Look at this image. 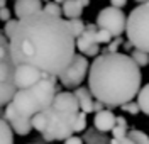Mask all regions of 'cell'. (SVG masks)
<instances>
[{
  "instance_id": "4fadbf2b",
  "label": "cell",
  "mask_w": 149,
  "mask_h": 144,
  "mask_svg": "<svg viewBox=\"0 0 149 144\" xmlns=\"http://www.w3.org/2000/svg\"><path fill=\"white\" fill-rule=\"evenodd\" d=\"M115 125H117V115L112 110H109V109H105L102 112H97L95 117H93V127L102 131V132L113 131Z\"/></svg>"
},
{
  "instance_id": "9c48e42d",
  "label": "cell",
  "mask_w": 149,
  "mask_h": 144,
  "mask_svg": "<svg viewBox=\"0 0 149 144\" xmlns=\"http://www.w3.org/2000/svg\"><path fill=\"white\" fill-rule=\"evenodd\" d=\"M2 119H5V120L9 122L10 127H12V131L17 136H27L29 132L34 129V127H32V119L19 114L12 104H9V105L5 107V110H3V114H2Z\"/></svg>"
},
{
  "instance_id": "7a4b0ae2",
  "label": "cell",
  "mask_w": 149,
  "mask_h": 144,
  "mask_svg": "<svg viewBox=\"0 0 149 144\" xmlns=\"http://www.w3.org/2000/svg\"><path fill=\"white\" fill-rule=\"evenodd\" d=\"M139 68L132 56L124 53L100 54L90 65L88 88L105 107H122L139 95L142 81Z\"/></svg>"
},
{
  "instance_id": "44dd1931",
  "label": "cell",
  "mask_w": 149,
  "mask_h": 144,
  "mask_svg": "<svg viewBox=\"0 0 149 144\" xmlns=\"http://www.w3.org/2000/svg\"><path fill=\"white\" fill-rule=\"evenodd\" d=\"M130 56H132V59H134L139 66H148L149 65V53H146V51L134 49V51L130 53Z\"/></svg>"
},
{
  "instance_id": "1f68e13d",
  "label": "cell",
  "mask_w": 149,
  "mask_h": 144,
  "mask_svg": "<svg viewBox=\"0 0 149 144\" xmlns=\"http://www.w3.org/2000/svg\"><path fill=\"white\" fill-rule=\"evenodd\" d=\"M124 48H125V51H130V53H132V51H134V46H132V42H129V41H127V42H124Z\"/></svg>"
},
{
  "instance_id": "e575fe53",
  "label": "cell",
  "mask_w": 149,
  "mask_h": 144,
  "mask_svg": "<svg viewBox=\"0 0 149 144\" xmlns=\"http://www.w3.org/2000/svg\"><path fill=\"white\" fill-rule=\"evenodd\" d=\"M42 2H46V3H49V2H53V0H42Z\"/></svg>"
},
{
  "instance_id": "cb8c5ba5",
  "label": "cell",
  "mask_w": 149,
  "mask_h": 144,
  "mask_svg": "<svg viewBox=\"0 0 149 144\" xmlns=\"http://www.w3.org/2000/svg\"><path fill=\"white\" fill-rule=\"evenodd\" d=\"M44 12L47 14H51V15H56V17H61V14H63V5H59V3H56V2H49L44 5Z\"/></svg>"
},
{
  "instance_id": "4316f807",
  "label": "cell",
  "mask_w": 149,
  "mask_h": 144,
  "mask_svg": "<svg viewBox=\"0 0 149 144\" xmlns=\"http://www.w3.org/2000/svg\"><path fill=\"white\" fill-rule=\"evenodd\" d=\"M120 109L125 112V114H129V115H137L141 112V107H139V104H137V102H129V104L122 105Z\"/></svg>"
},
{
  "instance_id": "4dcf8cb0",
  "label": "cell",
  "mask_w": 149,
  "mask_h": 144,
  "mask_svg": "<svg viewBox=\"0 0 149 144\" xmlns=\"http://www.w3.org/2000/svg\"><path fill=\"white\" fill-rule=\"evenodd\" d=\"M125 3H127V0H110V5L112 7H117V9H122Z\"/></svg>"
},
{
  "instance_id": "ac0fdd59",
  "label": "cell",
  "mask_w": 149,
  "mask_h": 144,
  "mask_svg": "<svg viewBox=\"0 0 149 144\" xmlns=\"http://www.w3.org/2000/svg\"><path fill=\"white\" fill-rule=\"evenodd\" d=\"M0 144H14V131L5 119L0 120Z\"/></svg>"
},
{
  "instance_id": "e0dca14e",
  "label": "cell",
  "mask_w": 149,
  "mask_h": 144,
  "mask_svg": "<svg viewBox=\"0 0 149 144\" xmlns=\"http://www.w3.org/2000/svg\"><path fill=\"white\" fill-rule=\"evenodd\" d=\"M129 124H127V120H125V117H122L119 115L117 117V125H115V129L112 131V139H117V141H124L127 136H129Z\"/></svg>"
},
{
  "instance_id": "836d02e7",
  "label": "cell",
  "mask_w": 149,
  "mask_h": 144,
  "mask_svg": "<svg viewBox=\"0 0 149 144\" xmlns=\"http://www.w3.org/2000/svg\"><path fill=\"white\" fill-rule=\"evenodd\" d=\"M54 2H56V3H59V5H63V3H65L66 0H54Z\"/></svg>"
},
{
  "instance_id": "d6a6232c",
  "label": "cell",
  "mask_w": 149,
  "mask_h": 144,
  "mask_svg": "<svg viewBox=\"0 0 149 144\" xmlns=\"http://www.w3.org/2000/svg\"><path fill=\"white\" fill-rule=\"evenodd\" d=\"M136 2H139V5H142V3H149V0H136Z\"/></svg>"
},
{
  "instance_id": "83f0119b",
  "label": "cell",
  "mask_w": 149,
  "mask_h": 144,
  "mask_svg": "<svg viewBox=\"0 0 149 144\" xmlns=\"http://www.w3.org/2000/svg\"><path fill=\"white\" fill-rule=\"evenodd\" d=\"M0 20L2 22H9L10 20V10L7 7H2L0 9Z\"/></svg>"
},
{
  "instance_id": "5bb4252c",
  "label": "cell",
  "mask_w": 149,
  "mask_h": 144,
  "mask_svg": "<svg viewBox=\"0 0 149 144\" xmlns=\"http://www.w3.org/2000/svg\"><path fill=\"white\" fill-rule=\"evenodd\" d=\"M90 5V0H66L63 3V15L68 19H80L85 7Z\"/></svg>"
},
{
  "instance_id": "9a60e30c",
  "label": "cell",
  "mask_w": 149,
  "mask_h": 144,
  "mask_svg": "<svg viewBox=\"0 0 149 144\" xmlns=\"http://www.w3.org/2000/svg\"><path fill=\"white\" fill-rule=\"evenodd\" d=\"M74 95H76V98H78V104H80L81 112H85V114H92L93 105H95V97L92 95L90 88H81V86H78V88H74Z\"/></svg>"
},
{
  "instance_id": "6da1fadb",
  "label": "cell",
  "mask_w": 149,
  "mask_h": 144,
  "mask_svg": "<svg viewBox=\"0 0 149 144\" xmlns=\"http://www.w3.org/2000/svg\"><path fill=\"white\" fill-rule=\"evenodd\" d=\"M9 41L15 65H31L58 78L76 56V38L68 20L44 10L19 20Z\"/></svg>"
},
{
  "instance_id": "7c38bea8",
  "label": "cell",
  "mask_w": 149,
  "mask_h": 144,
  "mask_svg": "<svg viewBox=\"0 0 149 144\" xmlns=\"http://www.w3.org/2000/svg\"><path fill=\"white\" fill-rule=\"evenodd\" d=\"M42 9H44L42 0H15V5H14V12L19 20L26 19L29 15H34Z\"/></svg>"
},
{
  "instance_id": "484cf974",
  "label": "cell",
  "mask_w": 149,
  "mask_h": 144,
  "mask_svg": "<svg viewBox=\"0 0 149 144\" xmlns=\"http://www.w3.org/2000/svg\"><path fill=\"white\" fill-rule=\"evenodd\" d=\"M86 115L85 112H80L76 117V122H74V132H85L86 129Z\"/></svg>"
},
{
  "instance_id": "603a6c76",
  "label": "cell",
  "mask_w": 149,
  "mask_h": 144,
  "mask_svg": "<svg viewBox=\"0 0 149 144\" xmlns=\"http://www.w3.org/2000/svg\"><path fill=\"white\" fill-rule=\"evenodd\" d=\"M124 46V39L122 38H113L112 39V42L107 44V48L102 49V54H107V53H117V49Z\"/></svg>"
},
{
  "instance_id": "ffe728a7",
  "label": "cell",
  "mask_w": 149,
  "mask_h": 144,
  "mask_svg": "<svg viewBox=\"0 0 149 144\" xmlns=\"http://www.w3.org/2000/svg\"><path fill=\"white\" fill-rule=\"evenodd\" d=\"M68 24H70V27H71V31H73V36L76 39L86 31V24H85L81 19H70L68 20Z\"/></svg>"
},
{
  "instance_id": "d590c367",
  "label": "cell",
  "mask_w": 149,
  "mask_h": 144,
  "mask_svg": "<svg viewBox=\"0 0 149 144\" xmlns=\"http://www.w3.org/2000/svg\"><path fill=\"white\" fill-rule=\"evenodd\" d=\"M31 144H42V143H31Z\"/></svg>"
},
{
  "instance_id": "277c9868",
  "label": "cell",
  "mask_w": 149,
  "mask_h": 144,
  "mask_svg": "<svg viewBox=\"0 0 149 144\" xmlns=\"http://www.w3.org/2000/svg\"><path fill=\"white\" fill-rule=\"evenodd\" d=\"M56 80H58V77L47 75L37 85L26 88V90H17V93L10 104L15 107L19 114L32 119L34 115L44 112L46 109L53 105L56 95H58Z\"/></svg>"
},
{
  "instance_id": "ba28073f",
  "label": "cell",
  "mask_w": 149,
  "mask_h": 144,
  "mask_svg": "<svg viewBox=\"0 0 149 144\" xmlns=\"http://www.w3.org/2000/svg\"><path fill=\"white\" fill-rule=\"evenodd\" d=\"M88 73H90V65H88L86 56L76 54L73 63L66 68V71L59 77V81L66 88H78Z\"/></svg>"
},
{
  "instance_id": "d4e9b609",
  "label": "cell",
  "mask_w": 149,
  "mask_h": 144,
  "mask_svg": "<svg viewBox=\"0 0 149 144\" xmlns=\"http://www.w3.org/2000/svg\"><path fill=\"white\" fill-rule=\"evenodd\" d=\"M19 26V20H12L10 19L9 22H5V26H3V31H2V34L5 36L7 39H10L14 36V32H15V29Z\"/></svg>"
},
{
  "instance_id": "3957f363",
  "label": "cell",
  "mask_w": 149,
  "mask_h": 144,
  "mask_svg": "<svg viewBox=\"0 0 149 144\" xmlns=\"http://www.w3.org/2000/svg\"><path fill=\"white\" fill-rule=\"evenodd\" d=\"M81 112L74 92H58L53 105L32 117V127L46 143L66 141L74 132L76 117Z\"/></svg>"
},
{
  "instance_id": "f546056e",
  "label": "cell",
  "mask_w": 149,
  "mask_h": 144,
  "mask_svg": "<svg viewBox=\"0 0 149 144\" xmlns=\"http://www.w3.org/2000/svg\"><path fill=\"white\" fill-rule=\"evenodd\" d=\"M110 144H136V143L132 141V137H129V136H127V137H125L124 141H117V139H112Z\"/></svg>"
},
{
  "instance_id": "d6986e66",
  "label": "cell",
  "mask_w": 149,
  "mask_h": 144,
  "mask_svg": "<svg viewBox=\"0 0 149 144\" xmlns=\"http://www.w3.org/2000/svg\"><path fill=\"white\" fill-rule=\"evenodd\" d=\"M137 104L141 107V112L149 117V83L141 88L139 95H137Z\"/></svg>"
},
{
  "instance_id": "8fae6325",
  "label": "cell",
  "mask_w": 149,
  "mask_h": 144,
  "mask_svg": "<svg viewBox=\"0 0 149 144\" xmlns=\"http://www.w3.org/2000/svg\"><path fill=\"white\" fill-rule=\"evenodd\" d=\"M97 31H98V26L97 24H86V31L80 38L76 39V49L80 51V54L88 58L93 56H100V48H98V42H97Z\"/></svg>"
},
{
  "instance_id": "8992f818",
  "label": "cell",
  "mask_w": 149,
  "mask_h": 144,
  "mask_svg": "<svg viewBox=\"0 0 149 144\" xmlns=\"http://www.w3.org/2000/svg\"><path fill=\"white\" fill-rule=\"evenodd\" d=\"M127 41L134 49L149 53V3L137 5L127 15Z\"/></svg>"
},
{
  "instance_id": "2e32d148",
  "label": "cell",
  "mask_w": 149,
  "mask_h": 144,
  "mask_svg": "<svg viewBox=\"0 0 149 144\" xmlns=\"http://www.w3.org/2000/svg\"><path fill=\"white\" fill-rule=\"evenodd\" d=\"M83 141L85 144H110V137L107 136V132H102V131H98V129H86L83 134Z\"/></svg>"
},
{
  "instance_id": "30bf717a",
  "label": "cell",
  "mask_w": 149,
  "mask_h": 144,
  "mask_svg": "<svg viewBox=\"0 0 149 144\" xmlns=\"http://www.w3.org/2000/svg\"><path fill=\"white\" fill-rule=\"evenodd\" d=\"M44 77H47L46 73H42L41 70L31 66V65H17V68H15V86H17V90H26V88L37 85Z\"/></svg>"
},
{
  "instance_id": "f1b7e54d",
  "label": "cell",
  "mask_w": 149,
  "mask_h": 144,
  "mask_svg": "<svg viewBox=\"0 0 149 144\" xmlns=\"http://www.w3.org/2000/svg\"><path fill=\"white\" fill-rule=\"evenodd\" d=\"M85 141L81 137H78V136H71V137H68L65 141V144H83Z\"/></svg>"
},
{
  "instance_id": "52a82bcc",
  "label": "cell",
  "mask_w": 149,
  "mask_h": 144,
  "mask_svg": "<svg viewBox=\"0 0 149 144\" xmlns=\"http://www.w3.org/2000/svg\"><path fill=\"white\" fill-rule=\"evenodd\" d=\"M95 24L98 26V29L110 32L113 38H122L124 31L127 29V17L122 9L110 5V7H105L98 12Z\"/></svg>"
},
{
  "instance_id": "5b68a950",
  "label": "cell",
  "mask_w": 149,
  "mask_h": 144,
  "mask_svg": "<svg viewBox=\"0 0 149 144\" xmlns=\"http://www.w3.org/2000/svg\"><path fill=\"white\" fill-rule=\"evenodd\" d=\"M15 61L10 51V41L0 34V104L9 105L17 93L15 86Z\"/></svg>"
},
{
  "instance_id": "7402d4cb",
  "label": "cell",
  "mask_w": 149,
  "mask_h": 144,
  "mask_svg": "<svg viewBox=\"0 0 149 144\" xmlns=\"http://www.w3.org/2000/svg\"><path fill=\"white\" fill-rule=\"evenodd\" d=\"M129 137H132V141L136 144H149V136L144 134L139 129H130Z\"/></svg>"
}]
</instances>
